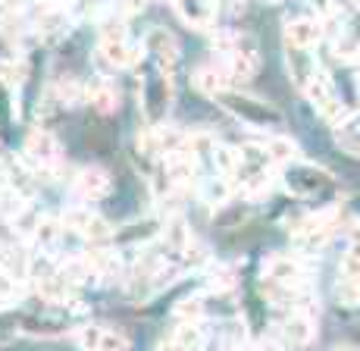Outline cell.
I'll list each match as a JSON object with an SVG mask.
<instances>
[{
  "label": "cell",
  "instance_id": "ba28073f",
  "mask_svg": "<svg viewBox=\"0 0 360 351\" xmlns=\"http://www.w3.org/2000/svg\"><path fill=\"white\" fill-rule=\"evenodd\" d=\"M195 176H198V160H195L191 151L179 148L166 157V179H169L172 189H185V185H191Z\"/></svg>",
  "mask_w": 360,
  "mask_h": 351
},
{
  "label": "cell",
  "instance_id": "7a4b0ae2",
  "mask_svg": "<svg viewBox=\"0 0 360 351\" xmlns=\"http://www.w3.org/2000/svg\"><path fill=\"white\" fill-rule=\"evenodd\" d=\"M304 91H307V98L314 101L316 113H320L323 120L332 122V126H342L345 116H348V113H345V104L338 101L335 85H332V79H329L326 72L316 70V72H314V79L307 82V88H304Z\"/></svg>",
  "mask_w": 360,
  "mask_h": 351
},
{
  "label": "cell",
  "instance_id": "8d00e7d4",
  "mask_svg": "<svg viewBox=\"0 0 360 351\" xmlns=\"http://www.w3.org/2000/svg\"><path fill=\"white\" fill-rule=\"evenodd\" d=\"M19 295V279L13 276L10 270H4V267H0V301H13Z\"/></svg>",
  "mask_w": 360,
  "mask_h": 351
},
{
  "label": "cell",
  "instance_id": "ffe728a7",
  "mask_svg": "<svg viewBox=\"0 0 360 351\" xmlns=\"http://www.w3.org/2000/svg\"><path fill=\"white\" fill-rule=\"evenodd\" d=\"M163 245L169 248L172 254H182L191 248V232H188V226H185L182 217H172L169 223L163 226Z\"/></svg>",
  "mask_w": 360,
  "mask_h": 351
},
{
  "label": "cell",
  "instance_id": "4dcf8cb0",
  "mask_svg": "<svg viewBox=\"0 0 360 351\" xmlns=\"http://www.w3.org/2000/svg\"><path fill=\"white\" fill-rule=\"evenodd\" d=\"M82 236H85L91 245H107L110 238H113V226H110L103 217H98V213H94L91 223H88V229L82 232Z\"/></svg>",
  "mask_w": 360,
  "mask_h": 351
},
{
  "label": "cell",
  "instance_id": "8fae6325",
  "mask_svg": "<svg viewBox=\"0 0 360 351\" xmlns=\"http://www.w3.org/2000/svg\"><path fill=\"white\" fill-rule=\"evenodd\" d=\"M320 38H323V25L316 19L301 16L285 25V44H292V47H314Z\"/></svg>",
  "mask_w": 360,
  "mask_h": 351
},
{
  "label": "cell",
  "instance_id": "d6986e66",
  "mask_svg": "<svg viewBox=\"0 0 360 351\" xmlns=\"http://www.w3.org/2000/svg\"><path fill=\"white\" fill-rule=\"evenodd\" d=\"M207 336L204 329L198 326V323H182L179 320V326L169 333V345L172 348H182V351H195V348H204Z\"/></svg>",
  "mask_w": 360,
  "mask_h": 351
},
{
  "label": "cell",
  "instance_id": "d4e9b609",
  "mask_svg": "<svg viewBox=\"0 0 360 351\" xmlns=\"http://www.w3.org/2000/svg\"><path fill=\"white\" fill-rule=\"evenodd\" d=\"M166 94H169V82H166V75L154 82V85H148V94H144V107H148L150 120H160L163 116V107H166Z\"/></svg>",
  "mask_w": 360,
  "mask_h": 351
},
{
  "label": "cell",
  "instance_id": "44dd1931",
  "mask_svg": "<svg viewBox=\"0 0 360 351\" xmlns=\"http://www.w3.org/2000/svg\"><path fill=\"white\" fill-rule=\"evenodd\" d=\"M88 257V264H91V270H94V276H103V279H113L116 273H120V257H116L113 251H107L103 245L98 248H91V251L85 254Z\"/></svg>",
  "mask_w": 360,
  "mask_h": 351
},
{
  "label": "cell",
  "instance_id": "f1b7e54d",
  "mask_svg": "<svg viewBox=\"0 0 360 351\" xmlns=\"http://www.w3.org/2000/svg\"><path fill=\"white\" fill-rule=\"evenodd\" d=\"M25 210V201H22V195H19L16 189H0V217L4 219H16L19 213Z\"/></svg>",
  "mask_w": 360,
  "mask_h": 351
},
{
  "label": "cell",
  "instance_id": "bcb514c9",
  "mask_svg": "<svg viewBox=\"0 0 360 351\" xmlns=\"http://www.w3.org/2000/svg\"><path fill=\"white\" fill-rule=\"evenodd\" d=\"M314 4H316V6H323V10H326V4H329V0H314Z\"/></svg>",
  "mask_w": 360,
  "mask_h": 351
},
{
  "label": "cell",
  "instance_id": "f35d334b",
  "mask_svg": "<svg viewBox=\"0 0 360 351\" xmlns=\"http://www.w3.org/2000/svg\"><path fill=\"white\" fill-rule=\"evenodd\" d=\"M53 94H57V101L63 107H72V104H79V101H82V88L72 85V82H63V85H60Z\"/></svg>",
  "mask_w": 360,
  "mask_h": 351
},
{
  "label": "cell",
  "instance_id": "e0dca14e",
  "mask_svg": "<svg viewBox=\"0 0 360 351\" xmlns=\"http://www.w3.org/2000/svg\"><path fill=\"white\" fill-rule=\"evenodd\" d=\"M69 25H72V13L60 10V6H51V10L44 13V16L38 19V35L41 38H60L69 32Z\"/></svg>",
  "mask_w": 360,
  "mask_h": 351
},
{
  "label": "cell",
  "instance_id": "ab89813d",
  "mask_svg": "<svg viewBox=\"0 0 360 351\" xmlns=\"http://www.w3.org/2000/svg\"><path fill=\"white\" fill-rule=\"evenodd\" d=\"M107 0H72V16H98Z\"/></svg>",
  "mask_w": 360,
  "mask_h": 351
},
{
  "label": "cell",
  "instance_id": "74e56055",
  "mask_svg": "<svg viewBox=\"0 0 360 351\" xmlns=\"http://www.w3.org/2000/svg\"><path fill=\"white\" fill-rule=\"evenodd\" d=\"M338 141H342V148L360 157V126H348V132H345V126H338Z\"/></svg>",
  "mask_w": 360,
  "mask_h": 351
},
{
  "label": "cell",
  "instance_id": "603a6c76",
  "mask_svg": "<svg viewBox=\"0 0 360 351\" xmlns=\"http://www.w3.org/2000/svg\"><path fill=\"white\" fill-rule=\"evenodd\" d=\"M0 267L10 270L16 279H22V276H29V270H32V257L22 251V248H4V254H0Z\"/></svg>",
  "mask_w": 360,
  "mask_h": 351
},
{
  "label": "cell",
  "instance_id": "7402d4cb",
  "mask_svg": "<svg viewBox=\"0 0 360 351\" xmlns=\"http://www.w3.org/2000/svg\"><path fill=\"white\" fill-rule=\"evenodd\" d=\"M66 226H63V219H53V217H41L38 219V226H34V232H32V242L38 245V248H53L60 242V232H63Z\"/></svg>",
  "mask_w": 360,
  "mask_h": 351
},
{
  "label": "cell",
  "instance_id": "9c48e42d",
  "mask_svg": "<svg viewBox=\"0 0 360 351\" xmlns=\"http://www.w3.org/2000/svg\"><path fill=\"white\" fill-rule=\"evenodd\" d=\"M101 57L103 63L116 66V70H122V66H131L138 57H141V51L138 47L129 44V38H101Z\"/></svg>",
  "mask_w": 360,
  "mask_h": 351
},
{
  "label": "cell",
  "instance_id": "ee69618b",
  "mask_svg": "<svg viewBox=\"0 0 360 351\" xmlns=\"http://www.w3.org/2000/svg\"><path fill=\"white\" fill-rule=\"evenodd\" d=\"M6 185V170H4V163H0V189Z\"/></svg>",
  "mask_w": 360,
  "mask_h": 351
},
{
  "label": "cell",
  "instance_id": "83f0119b",
  "mask_svg": "<svg viewBox=\"0 0 360 351\" xmlns=\"http://www.w3.org/2000/svg\"><path fill=\"white\" fill-rule=\"evenodd\" d=\"M60 273L72 282V286H82V282H88V279H94V270H91V264H88V257H72V260H66L63 267H60Z\"/></svg>",
  "mask_w": 360,
  "mask_h": 351
},
{
  "label": "cell",
  "instance_id": "1f68e13d",
  "mask_svg": "<svg viewBox=\"0 0 360 351\" xmlns=\"http://www.w3.org/2000/svg\"><path fill=\"white\" fill-rule=\"evenodd\" d=\"M0 82L10 88L22 85L25 82V66L19 63V60H0Z\"/></svg>",
  "mask_w": 360,
  "mask_h": 351
},
{
  "label": "cell",
  "instance_id": "836d02e7",
  "mask_svg": "<svg viewBox=\"0 0 360 351\" xmlns=\"http://www.w3.org/2000/svg\"><path fill=\"white\" fill-rule=\"evenodd\" d=\"M172 314H176V320H182V323H198L200 314H204V305H200V298H182Z\"/></svg>",
  "mask_w": 360,
  "mask_h": 351
},
{
  "label": "cell",
  "instance_id": "5bb4252c",
  "mask_svg": "<svg viewBox=\"0 0 360 351\" xmlns=\"http://www.w3.org/2000/svg\"><path fill=\"white\" fill-rule=\"evenodd\" d=\"M279 329H282V342L285 345H307L314 339V323H310V314H304V311H295Z\"/></svg>",
  "mask_w": 360,
  "mask_h": 351
},
{
  "label": "cell",
  "instance_id": "60d3db41",
  "mask_svg": "<svg viewBox=\"0 0 360 351\" xmlns=\"http://www.w3.org/2000/svg\"><path fill=\"white\" fill-rule=\"evenodd\" d=\"M38 213H32L29 208H25L22 213H19V217L16 219H13V223H16V232H22V236H32V232H34V226H38Z\"/></svg>",
  "mask_w": 360,
  "mask_h": 351
},
{
  "label": "cell",
  "instance_id": "7bdbcfd3",
  "mask_svg": "<svg viewBox=\"0 0 360 351\" xmlns=\"http://www.w3.org/2000/svg\"><path fill=\"white\" fill-rule=\"evenodd\" d=\"M101 38H126V25H122L120 19H110V23H103Z\"/></svg>",
  "mask_w": 360,
  "mask_h": 351
},
{
  "label": "cell",
  "instance_id": "484cf974",
  "mask_svg": "<svg viewBox=\"0 0 360 351\" xmlns=\"http://www.w3.org/2000/svg\"><path fill=\"white\" fill-rule=\"evenodd\" d=\"M213 160H217V170L223 173L226 179H232V176H238V170H241V154L235 148H229V144H217L213 148Z\"/></svg>",
  "mask_w": 360,
  "mask_h": 351
},
{
  "label": "cell",
  "instance_id": "cb8c5ba5",
  "mask_svg": "<svg viewBox=\"0 0 360 351\" xmlns=\"http://www.w3.org/2000/svg\"><path fill=\"white\" fill-rule=\"evenodd\" d=\"M263 151H266V160H273V163H288L297 157V144L292 139H285V135H273V139L263 144Z\"/></svg>",
  "mask_w": 360,
  "mask_h": 351
},
{
  "label": "cell",
  "instance_id": "e575fe53",
  "mask_svg": "<svg viewBox=\"0 0 360 351\" xmlns=\"http://www.w3.org/2000/svg\"><path fill=\"white\" fill-rule=\"evenodd\" d=\"M335 295L342 305H360V279H338L335 286Z\"/></svg>",
  "mask_w": 360,
  "mask_h": 351
},
{
  "label": "cell",
  "instance_id": "7c38bea8",
  "mask_svg": "<svg viewBox=\"0 0 360 351\" xmlns=\"http://www.w3.org/2000/svg\"><path fill=\"white\" fill-rule=\"evenodd\" d=\"M285 63H288V72H292L295 85L297 88H307V82L314 79V72H316V66H314V60H310L307 47L285 44Z\"/></svg>",
  "mask_w": 360,
  "mask_h": 351
},
{
  "label": "cell",
  "instance_id": "5b68a950",
  "mask_svg": "<svg viewBox=\"0 0 360 351\" xmlns=\"http://www.w3.org/2000/svg\"><path fill=\"white\" fill-rule=\"evenodd\" d=\"M138 148H141V154H148V157H169L172 151L185 148V135L176 132V129L157 126L138 139Z\"/></svg>",
  "mask_w": 360,
  "mask_h": 351
},
{
  "label": "cell",
  "instance_id": "52a82bcc",
  "mask_svg": "<svg viewBox=\"0 0 360 351\" xmlns=\"http://www.w3.org/2000/svg\"><path fill=\"white\" fill-rule=\"evenodd\" d=\"M79 345L88 351H122L129 348V339L113 326H85L79 333Z\"/></svg>",
  "mask_w": 360,
  "mask_h": 351
},
{
  "label": "cell",
  "instance_id": "9a60e30c",
  "mask_svg": "<svg viewBox=\"0 0 360 351\" xmlns=\"http://www.w3.org/2000/svg\"><path fill=\"white\" fill-rule=\"evenodd\" d=\"M75 191H79L82 198H101L110 191V176L103 173L98 167H88L82 170L79 176H75Z\"/></svg>",
  "mask_w": 360,
  "mask_h": 351
},
{
  "label": "cell",
  "instance_id": "277c9868",
  "mask_svg": "<svg viewBox=\"0 0 360 351\" xmlns=\"http://www.w3.org/2000/svg\"><path fill=\"white\" fill-rule=\"evenodd\" d=\"M263 276H266L273 286L282 288H301L304 276H307V264L301 257H292V254H276V257L266 260L263 267Z\"/></svg>",
  "mask_w": 360,
  "mask_h": 351
},
{
  "label": "cell",
  "instance_id": "2e32d148",
  "mask_svg": "<svg viewBox=\"0 0 360 351\" xmlns=\"http://www.w3.org/2000/svg\"><path fill=\"white\" fill-rule=\"evenodd\" d=\"M38 292L47 305H66L69 295H72V282L63 273H53V276H38Z\"/></svg>",
  "mask_w": 360,
  "mask_h": 351
},
{
  "label": "cell",
  "instance_id": "c3c4849f",
  "mask_svg": "<svg viewBox=\"0 0 360 351\" xmlns=\"http://www.w3.org/2000/svg\"><path fill=\"white\" fill-rule=\"evenodd\" d=\"M0 4H4V0H0Z\"/></svg>",
  "mask_w": 360,
  "mask_h": 351
},
{
  "label": "cell",
  "instance_id": "d590c367",
  "mask_svg": "<svg viewBox=\"0 0 360 351\" xmlns=\"http://www.w3.org/2000/svg\"><path fill=\"white\" fill-rule=\"evenodd\" d=\"M217 144H213V135L207 132H195V135H185V151H191L195 157H200L204 151H213Z\"/></svg>",
  "mask_w": 360,
  "mask_h": 351
},
{
  "label": "cell",
  "instance_id": "b9f144b4",
  "mask_svg": "<svg viewBox=\"0 0 360 351\" xmlns=\"http://www.w3.org/2000/svg\"><path fill=\"white\" fill-rule=\"evenodd\" d=\"M232 282H235V276H232L229 267H219V270L210 276V288H232Z\"/></svg>",
  "mask_w": 360,
  "mask_h": 351
},
{
  "label": "cell",
  "instance_id": "6da1fadb",
  "mask_svg": "<svg viewBox=\"0 0 360 351\" xmlns=\"http://www.w3.org/2000/svg\"><path fill=\"white\" fill-rule=\"evenodd\" d=\"M217 98H219V104L229 110L232 116H238V120L248 122V126L269 129V126H279V122H282L279 110H273L269 104H263V101H257V98H245V94L229 91V88H226V91H219Z\"/></svg>",
  "mask_w": 360,
  "mask_h": 351
},
{
  "label": "cell",
  "instance_id": "30bf717a",
  "mask_svg": "<svg viewBox=\"0 0 360 351\" xmlns=\"http://www.w3.org/2000/svg\"><path fill=\"white\" fill-rule=\"evenodd\" d=\"M57 151H60V144L47 129H32L29 139H25V157H32L34 163H44V167L53 163L57 160Z\"/></svg>",
  "mask_w": 360,
  "mask_h": 351
},
{
  "label": "cell",
  "instance_id": "f546056e",
  "mask_svg": "<svg viewBox=\"0 0 360 351\" xmlns=\"http://www.w3.org/2000/svg\"><path fill=\"white\" fill-rule=\"evenodd\" d=\"M88 101L98 107V113H110V110L116 107V91L107 85V82H94V85H91V94H88Z\"/></svg>",
  "mask_w": 360,
  "mask_h": 351
},
{
  "label": "cell",
  "instance_id": "3957f363",
  "mask_svg": "<svg viewBox=\"0 0 360 351\" xmlns=\"http://www.w3.org/2000/svg\"><path fill=\"white\" fill-rule=\"evenodd\" d=\"M292 232H295V245L301 248V251L314 254V251H320V248L329 242L332 232H335V213L326 210V213H314V217H304Z\"/></svg>",
  "mask_w": 360,
  "mask_h": 351
},
{
  "label": "cell",
  "instance_id": "ac0fdd59",
  "mask_svg": "<svg viewBox=\"0 0 360 351\" xmlns=\"http://www.w3.org/2000/svg\"><path fill=\"white\" fill-rule=\"evenodd\" d=\"M285 182L297 195H310V191H316L320 185H326V173H320V170H314V167H297L285 176Z\"/></svg>",
  "mask_w": 360,
  "mask_h": 351
},
{
  "label": "cell",
  "instance_id": "4fadbf2b",
  "mask_svg": "<svg viewBox=\"0 0 360 351\" xmlns=\"http://www.w3.org/2000/svg\"><path fill=\"white\" fill-rule=\"evenodd\" d=\"M148 51L157 57V63H160V70H172V66L179 63V47L176 41H172L169 32L157 29L148 35Z\"/></svg>",
  "mask_w": 360,
  "mask_h": 351
},
{
  "label": "cell",
  "instance_id": "d6a6232c",
  "mask_svg": "<svg viewBox=\"0 0 360 351\" xmlns=\"http://www.w3.org/2000/svg\"><path fill=\"white\" fill-rule=\"evenodd\" d=\"M91 217H94V210H88V208H69L63 217V226L82 236V232L88 229V223H91Z\"/></svg>",
  "mask_w": 360,
  "mask_h": 351
},
{
  "label": "cell",
  "instance_id": "8992f818",
  "mask_svg": "<svg viewBox=\"0 0 360 351\" xmlns=\"http://www.w3.org/2000/svg\"><path fill=\"white\" fill-rule=\"evenodd\" d=\"M179 19H182L188 29H210L213 19H217V0H172Z\"/></svg>",
  "mask_w": 360,
  "mask_h": 351
},
{
  "label": "cell",
  "instance_id": "7dc6e473",
  "mask_svg": "<svg viewBox=\"0 0 360 351\" xmlns=\"http://www.w3.org/2000/svg\"><path fill=\"white\" fill-rule=\"evenodd\" d=\"M354 6H360V0H354Z\"/></svg>",
  "mask_w": 360,
  "mask_h": 351
},
{
  "label": "cell",
  "instance_id": "f6af8a7d",
  "mask_svg": "<svg viewBox=\"0 0 360 351\" xmlns=\"http://www.w3.org/2000/svg\"><path fill=\"white\" fill-rule=\"evenodd\" d=\"M354 66H357V72H360V51L354 53Z\"/></svg>",
  "mask_w": 360,
  "mask_h": 351
},
{
  "label": "cell",
  "instance_id": "4316f807",
  "mask_svg": "<svg viewBox=\"0 0 360 351\" xmlns=\"http://www.w3.org/2000/svg\"><path fill=\"white\" fill-rule=\"evenodd\" d=\"M226 75H229V72H223V70H198L191 82H195L198 91L213 94V98H217L219 91H226Z\"/></svg>",
  "mask_w": 360,
  "mask_h": 351
}]
</instances>
